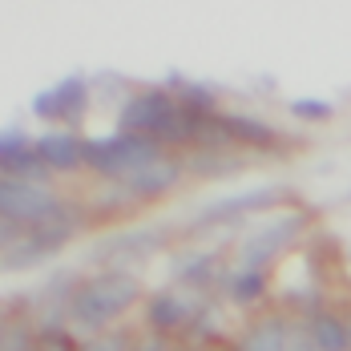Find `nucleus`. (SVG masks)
Segmentation results:
<instances>
[{"instance_id":"f3484780","label":"nucleus","mask_w":351,"mask_h":351,"mask_svg":"<svg viewBox=\"0 0 351 351\" xmlns=\"http://www.w3.org/2000/svg\"><path fill=\"white\" fill-rule=\"evenodd\" d=\"M287 109H291V117H299V121H327V117L335 113L331 101H319V97H295Z\"/></svg>"},{"instance_id":"7ed1b4c3","label":"nucleus","mask_w":351,"mask_h":351,"mask_svg":"<svg viewBox=\"0 0 351 351\" xmlns=\"http://www.w3.org/2000/svg\"><path fill=\"white\" fill-rule=\"evenodd\" d=\"M303 226H307V214H303V210L275 214V218L258 222V226L243 239V254H239V263L250 267V271H267V263H271V258H279L282 250L295 243V234H299Z\"/></svg>"},{"instance_id":"f8f14e48","label":"nucleus","mask_w":351,"mask_h":351,"mask_svg":"<svg viewBox=\"0 0 351 351\" xmlns=\"http://www.w3.org/2000/svg\"><path fill=\"white\" fill-rule=\"evenodd\" d=\"M145 319H149L154 331H174V327L194 319V307H190V299H182L174 291H162V295L149 299V315Z\"/></svg>"},{"instance_id":"20e7f679","label":"nucleus","mask_w":351,"mask_h":351,"mask_svg":"<svg viewBox=\"0 0 351 351\" xmlns=\"http://www.w3.org/2000/svg\"><path fill=\"white\" fill-rule=\"evenodd\" d=\"M57 202H61V198H57L49 186L16 182V178H0V218L16 222L21 230H33L36 222H45Z\"/></svg>"},{"instance_id":"423d86ee","label":"nucleus","mask_w":351,"mask_h":351,"mask_svg":"<svg viewBox=\"0 0 351 351\" xmlns=\"http://www.w3.org/2000/svg\"><path fill=\"white\" fill-rule=\"evenodd\" d=\"M85 109H89V89L81 77H65L33 97V113L40 121H81Z\"/></svg>"},{"instance_id":"9b49d317","label":"nucleus","mask_w":351,"mask_h":351,"mask_svg":"<svg viewBox=\"0 0 351 351\" xmlns=\"http://www.w3.org/2000/svg\"><path fill=\"white\" fill-rule=\"evenodd\" d=\"M307 339L315 343L319 351H351V331L348 323L331 311H315L307 319Z\"/></svg>"},{"instance_id":"2eb2a0df","label":"nucleus","mask_w":351,"mask_h":351,"mask_svg":"<svg viewBox=\"0 0 351 351\" xmlns=\"http://www.w3.org/2000/svg\"><path fill=\"white\" fill-rule=\"evenodd\" d=\"M263 291H267V271H250V267H239V271L226 279V295H230L234 303H254Z\"/></svg>"},{"instance_id":"39448f33","label":"nucleus","mask_w":351,"mask_h":351,"mask_svg":"<svg viewBox=\"0 0 351 351\" xmlns=\"http://www.w3.org/2000/svg\"><path fill=\"white\" fill-rule=\"evenodd\" d=\"M0 170H4V178H16V182H36V186H45V182H49V174H53V170L40 162L36 141H29V134H25L21 125L0 130Z\"/></svg>"},{"instance_id":"412c9836","label":"nucleus","mask_w":351,"mask_h":351,"mask_svg":"<svg viewBox=\"0 0 351 351\" xmlns=\"http://www.w3.org/2000/svg\"><path fill=\"white\" fill-rule=\"evenodd\" d=\"M287 351H319V348L307 339V335H299V339H291V343H287Z\"/></svg>"},{"instance_id":"1a4fd4ad","label":"nucleus","mask_w":351,"mask_h":351,"mask_svg":"<svg viewBox=\"0 0 351 351\" xmlns=\"http://www.w3.org/2000/svg\"><path fill=\"white\" fill-rule=\"evenodd\" d=\"M36 154H40V162L49 170H61V174L85 166V141L77 134H69V130H53V134L36 138Z\"/></svg>"},{"instance_id":"ddd939ff","label":"nucleus","mask_w":351,"mask_h":351,"mask_svg":"<svg viewBox=\"0 0 351 351\" xmlns=\"http://www.w3.org/2000/svg\"><path fill=\"white\" fill-rule=\"evenodd\" d=\"M287 343H291L287 319H263L239 339V351H287Z\"/></svg>"},{"instance_id":"4be33fe9","label":"nucleus","mask_w":351,"mask_h":351,"mask_svg":"<svg viewBox=\"0 0 351 351\" xmlns=\"http://www.w3.org/2000/svg\"><path fill=\"white\" fill-rule=\"evenodd\" d=\"M348 331H351V323H348Z\"/></svg>"},{"instance_id":"a211bd4d","label":"nucleus","mask_w":351,"mask_h":351,"mask_svg":"<svg viewBox=\"0 0 351 351\" xmlns=\"http://www.w3.org/2000/svg\"><path fill=\"white\" fill-rule=\"evenodd\" d=\"M0 351H36V339L29 335L25 323H12L0 331Z\"/></svg>"},{"instance_id":"9d476101","label":"nucleus","mask_w":351,"mask_h":351,"mask_svg":"<svg viewBox=\"0 0 351 351\" xmlns=\"http://www.w3.org/2000/svg\"><path fill=\"white\" fill-rule=\"evenodd\" d=\"M218 130H222L226 141H239V145H271L275 141V130L263 117H250V113H222Z\"/></svg>"},{"instance_id":"f03ea898","label":"nucleus","mask_w":351,"mask_h":351,"mask_svg":"<svg viewBox=\"0 0 351 351\" xmlns=\"http://www.w3.org/2000/svg\"><path fill=\"white\" fill-rule=\"evenodd\" d=\"M166 158L162 154V141L145 138V134H109V138H89L85 141V166H93L97 174L106 178H125L138 174L141 166Z\"/></svg>"},{"instance_id":"f257e3e1","label":"nucleus","mask_w":351,"mask_h":351,"mask_svg":"<svg viewBox=\"0 0 351 351\" xmlns=\"http://www.w3.org/2000/svg\"><path fill=\"white\" fill-rule=\"evenodd\" d=\"M141 287L138 279L130 275V271H101V275H93L89 282H81L77 287V295L69 299V319L77 327H85V331H101L106 323L121 315L130 303H138Z\"/></svg>"},{"instance_id":"dca6fc26","label":"nucleus","mask_w":351,"mask_h":351,"mask_svg":"<svg viewBox=\"0 0 351 351\" xmlns=\"http://www.w3.org/2000/svg\"><path fill=\"white\" fill-rule=\"evenodd\" d=\"M210 267H214V254H210V250H194V254H186V258L174 267V279L178 282H206Z\"/></svg>"},{"instance_id":"6ab92c4d","label":"nucleus","mask_w":351,"mask_h":351,"mask_svg":"<svg viewBox=\"0 0 351 351\" xmlns=\"http://www.w3.org/2000/svg\"><path fill=\"white\" fill-rule=\"evenodd\" d=\"M36 351H81V348L73 343L65 331H45V335L36 339Z\"/></svg>"},{"instance_id":"4468645a","label":"nucleus","mask_w":351,"mask_h":351,"mask_svg":"<svg viewBox=\"0 0 351 351\" xmlns=\"http://www.w3.org/2000/svg\"><path fill=\"white\" fill-rule=\"evenodd\" d=\"M162 246V230H130V234H117V239H109V243H101V258H109V254H134V258H141V254H149V250H158Z\"/></svg>"},{"instance_id":"6e6552de","label":"nucleus","mask_w":351,"mask_h":351,"mask_svg":"<svg viewBox=\"0 0 351 351\" xmlns=\"http://www.w3.org/2000/svg\"><path fill=\"white\" fill-rule=\"evenodd\" d=\"M178 178H182V162L174 158H158V162H149V166H141L138 174L125 178V194L130 198H162V194H170L178 186Z\"/></svg>"},{"instance_id":"0eeeda50","label":"nucleus","mask_w":351,"mask_h":351,"mask_svg":"<svg viewBox=\"0 0 351 351\" xmlns=\"http://www.w3.org/2000/svg\"><path fill=\"white\" fill-rule=\"evenodd\" d=\"M282 198V186H254V190H239V194H226L210 202L206 210L198 214V226H214V222H234V218H246V214L271 210Z\"/></svg>"},{"instance_id":"aec40b11","label":"nucleus","mask_w":351,"mask_h":351,"mask_svg":"<svg viewBox=\"0 0 351 351\" xmlns=\"http://www.w3.org/2000/svg\"><path fill=\"white\" fill-rule=\"evenodd\" d=\"M81 351H130V343H125V335H101V339H93Z\"/></svg>"}]
</instances>
